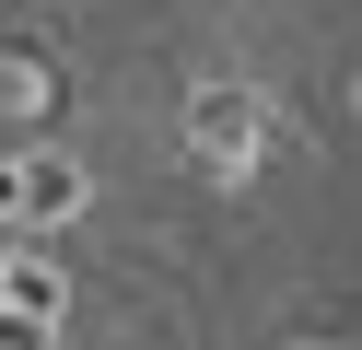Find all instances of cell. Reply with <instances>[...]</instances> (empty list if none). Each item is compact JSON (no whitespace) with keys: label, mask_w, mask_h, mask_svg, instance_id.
I'll return each mask as SVG.
<instances>
[{"label":"cell","mask_w":362,"mask_h":350,"mask_svg":"<svg viewBox=\"0 0 362 350\" xmlns=\"http://www.w3.org/2000/svg\"><path fill=\"white\" fill-rule=\"evenodd\" d=\"M0 303H35V315H59V303H71V280H59L47 257H12V245H0Z\"/></svg>","instance_id":"cell-3"},{"label":"cell","mask_w":362,"mask_h":350,"mask_svg":"<svg viewBox=\"0 0 362 350\" xmlns=\"http://www.w3.org/2000/svg\"><path fill=\"white\" fill-rule=\"evenodd\" d=\"M304 350H327V339H304Z\"/></svg>","instance_id":"cell-8"},{"label":"cell","mask_w":362,"mask_h":350,"mask_svg":"<svg viewBox=\"0 0 362 350\" xmlns=\"http://www.w3.org/2000/svg\"><path fill=\"white\" fill-rule=\"evenodd\" d=\"M82 199H94V187H82V163L71 152H35V163H12V222H82Z\"/></svg>","instance_id":"cell-2"},{"label":"cell","mask_w":362,"mask_h":350,"mask_svg":"<svg viewBox=\"0 0 362 350\" xmlns=\"http://www.w3.org/2000/svg\"><path fill=\"white\" fill-rule=\"evenodd\" d=\"M0 105H12V117H47L59 93H47V70H35V59H12V70H0Z\"/></svg>","instance_id":"cell-4"},{"label":"cell","mask_w":362,"mask_h":350,"mask_svg":"<svg viewBox=\"0 0 362 350\" xmlns=\"http://www.w3.org/2000/svg\"><path fill=\"white\" fill-rule=\"evenodd\" d=\"M0 350H59V315H35V303H0Z\"/></svg>","instance_id":"cell-5"},{"label":"cell","mask_w":362,"mask_h":350,"mask_svg":"<svg viewBox=\"0 0 362 350\" xmlns=\"http://www.w3.org/2000/svg\"><path fill=\"white\" fill-rule=\"evenodd\" d=\"M351 105H362V70H351Z\"/></svg>","instance_id":"cell-7"},{"label":"cell","mask_w":362,"mask_h":350,"mask_svg":"<svg viewBox=\"0 0 362 350\" xmlns=\"http://www.w3.org/2000/svg\"><path fill=\"white\" fill-rule=\"evenodd\" d=\"M0 222H12V163H0Z\"/></svg>","instance_id":"cell-6"},{"label":"cell","mask_w":362,"mask_h":350,"mask_svg":"<svg viewBox=\"0 0 362 350\" xmlns=\"http://www.w3.org/2000/svg\"><path fill=\"white\" fill-rule=\"evenodd\" d=\"M187 140H199V163H211L222 187H234V175H245V163H257V152H269V140H281V129H269V117H257V93H234V82H211V93H199V105H187Z\"/></svg>","instance_id":"cell-1"}]
</instances>
